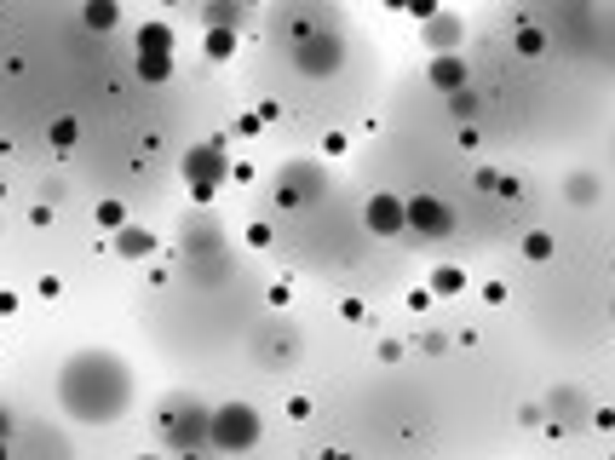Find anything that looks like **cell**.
I'll return each mask as SVG.
<instances>
[{
  "mask_svg": "<svg viewBox=\"0 0 615 460\" xmlns=\"http://www.w3.org/2000/svg\"><path fill=\"white\" fill-rule=\"evenodd\" d=\"M98 225L121 230V225H127V207H121V202H98Z\"/></svg>",
  "mask_w": 615,
  "mask_h": 460,
  "instance_id": "obj_23",
  "label": "cell"
},
{
  "mask_svg": "<svg viewBox=\"0 0 615 460\" xmlns=\"http://www.w3.org/2000/svg\"><path fill=\"white\" fill-rule=\"evenodd\" d=\"M322 460H357V455H345V449H328V455H322Z\"/></svg>",
  "mask_w": 615,
  "mask_h": 460,
  "instance_id": "obj_30",
  "label": "cell"
},
{
  "mask_svg": "<svg viewBox=\"0 0 615 460\" xmlns=\"http://www.w3.org/2000/svg\"><path fill=\"white\" fill-rule=\"evenodd\" d=\"M58 403H64V414L81 420V426L121 420L127 403H133V368H127V357H115L104 345L75 351V357L58 368Z\"/></svg>",
  "mask_w": 615,
  "mask_h": 460,
  "instance_id": "obj_1",
  "label": "cell"
},
{
  "mask_svg": "<svg viewBox=\"0 0 615 460\" xmlns=\"http://www.w3.org/2000/svg\"><path fill=\"white\" fill-rule=\"evenodd\" d=\"M242 6H259V0H242Z\"/></svg>",
  "mask_w": 615,
  "mask_h": 460,
  "instance_id": "obj_37",
  "label": "cell"
},
{
  "mask_svg": "<svg viewBox=\"0 0 615 460\" xmlns=\"http://www.w3.org/2000/svg\"><path fill=\"white\" fill-rule=\"evenodd\" d=\"M386 6H391V12H409V0H386Z\"/></svg>",
  "mask_w": 615,
  "mask_h": 460,
  "instance_id": "obj_31",
  "label": "cell"
},
{
  "mask_svg": "<svg viewBox=\"0 0 615 460\" xmlns=\"http://www.w3.org/2000/svg\"><path fill=\"white\" fill-rule=\"evenodd\" d=\"M420 35H426V46H432V52H460V41H466V23H460L455 12H437L432 23H420Z\"/></svg>",
  "mask_w": 615,
  "mask_h": 460,
  "instance_id": "obj_12",
  "label": "cell"
},
{
  "mask_svg": "<svg viewBox=\"0 0 615 460\" xmlns=\"http://www.w3.org/2000/svg\"><path fill=\"white\" fill-rule=\"evenodd\" d=\"M248 6L242 0H202V29H242Z\"/></svg>",
  "mask_w": 615,
  "mask_h": 460,
  "instance_id": "obj_14",
  "label": "cell"
},
{
  "mask_svg": "<svg viewBox=\"0 0 615 460\" xmlns=\"http://www.w3.org/2000/svg\"><path fill=\"white\" fill-rule=\"evenodd\" d=\"M409 236H420V242H443V236H455V207L443 202V196H432V190L409 196Z\"/></svg>",
  "mask_w": 615,
  "mask_h": 460,
  "instance_id": "obj_7",
  "label": "cell"
},
{
  "mask_svg": "<svg viewBox=\"0 0 615 460\" xmlns=\"http://www.w3.org/2000/svg\"><path fill=\"white\" fill-rule=\"evenodd\" d=\"M322 190H328V173H322V161H288V167L276 173V202H282V207L317 202Z\"/></svg>",
  "mask_w": 615,
  "mask_h": 460,
  "instance_id": "obj_6",
  "label": "cell"
},
{
  "mask_svg": "<svg viewBox=\"0 0 615 460\" xmlns=\"http://www.w3.org/2000/svg\"><path fill=\"white\" fill-rule=\"evenodd\" d=\"M75 138H81V121H75V115H58V121L46 127V144H52V150H75Z\"/></svg>",
  "mask_w": 615,
  "mask_h": 460,
  "instance_id": "obj_19",
  "label": "cell"
},
{
  "mask_svg": "<svg viewBox=\"0 0 615 460\" xmlns=\"http://www.w3.org/2000/svg\"><path fill=\"white\" fill-rule=\"evenodd\" d=\"M426 81H432L437 92H460V87H472V69H466L460 52H432V58H426Z\"/></svg>",
  "mask_w": 615,
  "mask_h": 460,
  "instance_id": "obj_10",
  "label": "cell"
},
{
  "mask_svg": "<svg viewBox=\"0 0 615 460\" xmlns=\"http://www.w3.org/2000/svg\"><path fill=\"white\" fill-rule=\"evenodd\" d=\"M110 242H115V259H156V230L150 225H127L121 230H110Z\"/></svg>",
  "mask_w": 615,
  "mask_h": 460,
  "instance_id": "obj_11",
  "label": "cell"
},
{
  "mask_svg": "<svg viewBox=\"0 0 615 460\" xmlns=\"http://www.w3.org/2000/svg\"><path fill=\"white\" fill-rule=\"evenodd\" d=\"M443 345H449V334H443V328H426V334H420V351H426V357H432V351H443Z\"/></svg>",
  "mask_w": 615,
  "mask_h": 460,
  "instance_id": "obj_25",
  "label": "cell"
},
{
  "mask_svg": "<svg viewBox=\"0 0 615 460\" xmlns=\"http://www.w3.org/2000/svg\"><path fill=\"white\" fill-rule=\"evenodd\" d=\"M512 41H518L524 58H541V52H547V29H541V23H518V35H512Z\"/></svg>",
  "mask_w": 615,
  "mask_h": 460,
  "instance_id": "obj_21",
  "label": "cell"
},
{
  "mask_svg": "<svg viewBox=\"0 0 615 460\" xmlns=\"http://www.w3.org/2000/svg\"><path fill=\"white\" fill-rule=\"evenodd\" d=\"M161 6H179V0H161Z\"/></svg>",
  "mask_w": 615,
  "mask_h": 460,
  "instance_id": "obj_36",
  "label": "cell"
},
{
  "mask_svg": "<svg viewBox=\"0 0 615 460\" xmlns=\"http://www.w3.org/2000/svg\"><path fill=\"white\" fill-rule=\"evenodd\" d=\"M426 288H432V294H460V288H466V271H460V265H437L432 271V282H426Z\"/></svg>",
  "mask_w": 615,
  "mask_h": 460,
  "instance_id": "obj_20",
  "label": "cell"
},
{
  "mask_svg": "<svg viewBox=\"0 0 615 460\" xmlns=\"http://www.w3.org/2000/svg\"><path fill=\"white\" fill-rule=\"evenodd\" d=\"M0 460H12V443H0Z\"/></svg>",
  "mask_w": 615,
  "mask_h": 460,
  "instance_id": "obj_32",
  "label": "cell"
},
{
  "mask_svg": "<svg viewBox=\"0 0 615 460\" xmlns=\"http://www.w3.org/2000/svg\"><path fill=\"white\" fill-rule=\"evenodd\" d=\"M598 196H604V184H598V173H587V167H575V173H564V202H570V207H593Z\"/></svg>",
  "mask_w": 615,
  "mask_h": 460,
  "instance_id": "obj_13",
  "label": "cell"
},
{
  "mask_svg": "<svg viewBox=\"0 0 615 460\" xmlns=\"http://www.w3.org/2000/svg\"><path fill=\"white\" fill-rule=\"evenodd\" d=\"M593 426H598V432H610V426H615V409H593Z\"/></svg>",
  "mask_w": 615,
  "mask_h": 460,
  "instance_id": "obj_29",
  "label": "cell"
},
{
  "mask_svg": "<svg viewBox=\"0 0 615 460\" xmlns=\"http://www.w3.org/2000/svg\"><path fill=\"white\" fill-rule=\"evenodd\" d=\"M437 12H443V0H409V18L414 23H432Z\"/></svg>",
  "mask_w": 615,
  "mask_h": 460,
  "instance_id": "obj_24",
  "label": "cell"
},
{
  "mask_svg": "<svg viewBox=\"0 0 615 460\" xmlns=\"http://www.w3.org/2000/svg\"><path fill=\"white\" fill-rule=\"evenodd\" d=\"M184 184H190V196L207 202L219 184H230V156H225V138H202L190 156H184Z\"/></svg>",
  "mask_w": 615,
  "mask_h": 460,
  "instance_id": "obj_4",
  "label": "cell"
},
{
  "mask_svg": "<svg viewBox=\"0 0 615 460\" xmlns=\"http://www.w3.org/2000/svg\"><path fill=\"white\" fill-rule=\"evenodd\" d=\"M81 23H87L92 35H110L115 23H121V6H115V0H87V6H81Z\"/></svg>",
  "mask_w": 615,
  "mask_h": 460,
  "instance_id": "obj_15",
  "label": "cell"
},
{
  "mask_svg": "<svg viewBox=\"0 0 615 460\" xmlns=\"http://www.w3.org/2000/svg\"><path fill=\"white\" fill-rule=\"evenodd\" d=\"M552 253H558V236H552V230H524V259L547 265Z\"/></svg>",
  "mask_w": 615,
  "mask_h": 460,
  "instance_id": "obj_18",
  "label": "cell"
},
{
  "mask_svg": "<svg viewBox=\"0 0 615 460\" xmlns=\"http://www.w3.org/2000/svg\"><path fill=\"white\" fill-rule=\"evenodd\" d=\"M288 58H294L299 75L328 81V75L345 64V35H340V29H299L294 46H288Z\"/></svg>",
  "mask_w": 615,
  "mask_h": 460,
  "instance_id": "obj_3",
  "label": "cell"
},
{
  "mask_svg": "<svg viewBox=\"0 0 615 460\" xmlns=\"http://www.w3.org/2000/svg\"><path fill=\"white\" fill-rule=\"evenodd\" d=\"M265 432V420L253 403H219V409H207V449H219V455H248L253 443Z\"/></svg>",
  "mask_w": 615,
  "mask_h": 460,
  "instance_id": "obj_2",
  "label": "cell"
},
{
  "mask_svg": "<svg viewBox=\"0 0 615 460\" xmlns=\"http://www.w3.org/2000/svg\"><path fill=\"white\" fill-rule=\"evenodd\" d=\"M380 363H403V345H397V340H380Z\"/></svg>",
  "mask_w": 615,
  "mask_h": 460,
  "instance_id": "obj_28",
  "label": "cell"
},
{
  "mask_svg": "<svg viewBox=\"0 0 615 460\" xmlns=\"http://www.w3.org/2000/svg\"><path fill=\"white\" fill-rule=\"evenodd\" d=\"M518 420H524V426H547V403H524Z\"/></svg>",
  "mask_w": 615,
  "mask_h": 460,
  "instance_id": "obj_26",
  "label": "cell"
},
{
  "mask_svg": "<svg viewBox=\"0 0 615 460\" xmlns=\"http://www.w3.org/2000/svg\"><path fill=\"white\" fill-rule=\"evenodd\" d=\"M138 460H161V455H138Z\"/></svg>",
  "mask_w": 615,
  "mask_h": 460,
  "instance_id": "obj_35",
  "label": "cell"
},
{
  "mask_svg": "<svg viewBox=\"0 0 615 460\" xmlns=\"http://www.w3.org/2000/svg\"><path fill=\"white\" fill-rule=\"evenodd\" d=\"M133 52H138V81H144V87H161V81L173 75V29H167V23H156V18L144 23Z\"/></svg>",
  "mask_w": 615,
  "mask_h": 460,
  "instance_id": "obj_5",
  "label": "cell"
},
{
  "mask_svg": "<svg viewBox=\"0 0 615 460\" xmlns=\"http://www.w3.org/2000/svg\"><path fill=\"white\" fill-rule=\"evenodd\" d=\"M610 322H615V299H610Z\"/></svg>",
  "mask_w": 615,
  "mask_h": 460,
  "instance_id": "obj_33",
  "label": "cell"
},
{
  "mask_svg": "<svg viewBox=\"0 0 615 460\" xmlns=\"http://www.w3.org/2000/svg\"><path fill=\"white\" fill-rule=\"evenodd\" d=\"M202 41H207V58H213V64H230V58H236V41H242V29H202Z\"/></svg>",
  "mask_w": 615,
  "mask_h": 460,
  "instance_id": "obj_16",
  "label": "cell"
},
{
  "mask_svg": "<svg viewBox=\"0 0 615 460\" xmlns=\"http://www.w3.org/2000/svg\"><path fill=\"white\" fill-rule=\"evenodd\" d=\"M161 432L173 449H202L207 443V409L196 403H173V414H161Z\"/></svg>",
  "mask_w": 615,
  "mask_h": 460,
  "instance_id": "obj_9",
  "label": "cell"
},
{
  "mask_svg": "<svg viewBox=\"0 0 615 460\" xmlns=\"http://www.w3.org/2000/svg\"><path fill=\"white\" fill-rule=\"evenodd\" d=\"M552 409H564L558 420H570V426H575V420H581V409H587V397H581V391H552Z\"/></svg>",
  "mask_w": 615,
  "mask_h": 460,
  "instance_id": "obj_22",
  "label": "cell"
},
{
  "mask_svg": "<svg viewBox=\"0 0 615 460\" xmlns=\"http://www.w3.org/2000/svg\"><path fill=\"white\" fill-rule=\"evenodd\" d=\"M449 110H455V121H460V127H478V110H483L478 87H460V92H449Z\"/></svg>",
  "mask_w": 615,
  "mask_h": 460,
  "instance_id": "obj_17",
  "label": "cell"
},
{
  "mask_svg": "<svg viewBox=\"0 0 615 460\" xmlns=\"http://www.w3.org/2000/svg\"><path fill=\"white\" fill-rule=\"evenodd\" d=\"M363 225H368V236H409V196L374 190L363 202Z\"/></svg>",
  "mask_w": 615,
  "mask_h": 460,
  "instance_id": "obj_8",
  "label": "cell"
},
{
  "mask_svg": "<svg viewBox=\"0 0 615 460\" xmlns=\"http://www.w3.org/2000/svg\"><path fill=\"white\" fill-rule=\"evenodd\" d=\"M610 276H615V253H610Z\"/></svg>",
  "mask_w": 615,
  "mask_h": 460,
  "instance_id": "obj_34",
  "label": "cell"
},
{
  "mask_svg": "<svg viewBox=\"0 0 615 460\" xmlns=\"http://www.w3.org/2000/svg\"><path fill=\"white\" fill-rule=\"evenodd\" d=\"M12 437H18V414L0 403V443H12Z\"/></svg>",
  "mask_w": 615,
  "mask_h": 460,
  "instance_id": "obj_27",
  "label": "cell"
}]
</instances>
